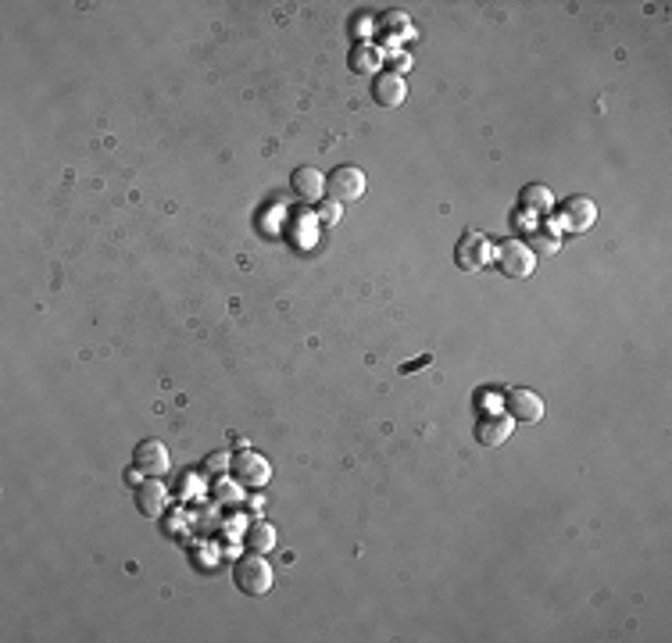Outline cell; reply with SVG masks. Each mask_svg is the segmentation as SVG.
<instances>
[{"label":"cell","instance_id":"obj_15","mask_svg":"<svg viewBox=\"0 0 672 643\" xmlns=\"http://www.w3.org/2000/svg\"><path fill=\"white\" fill-rule=\"evenodd\" d=\"M351 72H358V76H365V72H376L380 69V51L373 47V43H358L354 51H351Z\"/></svg>","mask_w":672,"mask_h":643},{"label":"cell","instance_id":"obj_21","mask_svg":"<svg viewBox=\"0 0 672 643\" xmlns=\"http://www.w3.org/2000/svg\"><path fill=\"white\" fill-rule=\"evenodd\" d=\"M422 365H429V354H426V358H419V362H411V365H404V372H411V368H422Z\"/></svg>","mask_w":672,"mask_h":643},{"label":"cell","instance_id":"obj_12","mask_svg":"<svg viewBox=\"0 0 672 643\" xmlns=\"http://www.w3.org/2000/svg\"><path fill=\"white\" fill-rule=\"evenodd\" d=\"M519 207L522 211H529V215H551L555 211V193L548 189V186H540V183H529V186H522V193H519Z\"/></svg>","mask_w":672,"mask_h":643},{"label":"cell","instance_id":"obj_13","mask_svg":"<svg viewBox=\"0 0 672 643\" xmlns=\"http://www.w3.org/2000/svg\"><path fill=\"white\" fill-rule=\"evenodd\" d=\"M290 183H293V193H297L300 200H308V204H315V200L326 193V176H322L318 169H308V165L297 169Z\"/></svg>","mask_w":672,"mask_h":643},{"label":"cell","instance_id":"obj_4","mask_svg":"<svg viewBox=\"0 0 672 643\" xmlns=\"http://www.w3.org/2000/svg\"><path fill=\"white\" fill-rule=\"evenodd\" d=\"M229 472L236 475L240 486H251V490H262L272 479V464H269L265 455H258V451H240L233 458V464H229Z\"/></svg>","mask_w":672,"mask_h":643},{"label":"cell","instance_id":"obj_11","mask_svg":"<svg viewBox=\"0 0 672 643\" xmlns=\"http://www.w3.org/2000/svg\"><path fill=\"white\" fill-rule=\"evenodd\" d=\"M373 96H376L380 107H397V104H404L408 87H404V79L397 72H380L376 83H373Z\"/></svg>","mask_w":672,"mask_h":643},{"label":"cell","instance_id":"obj_5","mask_svg":"<svg viewBox=\"0 0 672 643\" xmlns=\"http://www.w3.org/2000/svg\"><path fill=\"white\" fill-rule=\"evenodd\" d=\"M326 193H329L336 204H344V200H362V197H365V172L354 169V165L333 169V172L326 176Z\"/></svg>","mask_w":672,"mask_h":643},{"label":"cell","instance_id":"obj_17","mask_svg":"<svg viewBox=\"0 0 672 643\" xmlns=\"http://www.w3.org/2000/svg\"><path fill=\"white\" fill-rule=\"evenodd\" d=\"M229 464H233V455L215 451V455H207V458H204V472H207V475H222Z\"/></svg>","mask_w":672,"mask_h":643},{"label":"cell","instance_id":"obj_6","mask_svg":"<svg viewBox=\"0 0 672 643\" xmlns=\"http://www.w3.org/2000/svg\"><path fill=\"white\" fill-rule=\"evenodd\" d=\"M133 464H136L147 479H161V475H169V468H172V455H169V447H165L161 440H140L136 451H133Z\"/></svg>","mask_w":672,"mask_h":643},{"label":"cell","instance_id":"obj_1","mask_svg":"<svg viewBox=\"0 0 672 643\" xmlns=\"http://www.w3.org/2000/svg\"><path fill=\"white\" fill-rule=\"evenodd\" d=\"M233 579H236V586H240L247 597H262V593H269V590H272L276 572H272V565L265 561V554L254 551V554H247V557H240V561H236Z\"/></svg>","mask_w":672,"mask_h":643},{"label":"cell","instance_id":"obj_10","mask_svg":"<svg viewBox=\"0 0 672 643\" xmlns=\"http://www.w3.org/2000/svg\"><path fill=\"white\" fill-rule=\"evenodd\" d=\"M165 504H169V490H165L161 479H147V482L136 486V508H140V515L161 519L165 515Z\"/></svg>","mask_w":672,"mask_h":643},{"label":"cell","instance_id":"obj_9","mask_svg":"<svg viewBox=\"0 0 672 643\" xmlns=\"http://www.w3.org/2000/svg\"><path fill=\"white\" fill-rule=\"evenodd\" d=\"M511 429H515V418L508 411H486L476 422V440L483 447H501L511 436Z\"/></svg>","mask_w":672,"mask_h":643},{"label":"cell","instance_id":"obj_20","mask_svg":"<svg viewBox=\"0 0 672 643\" xmlns=\"http://www.w3.org/2000/svg\"><path fill=\"white\" fill-rule=\"evenodd\" d=\"M140 475H143L140 468H129V472H125V482H129V486H140Z\"/></svg>","mask_w":672,"mask_h":643},{"label":"cell","instance_id":"obj_8","mask_svg":"<svg viewBox=\"0 0 672 643\" xmlns=\"http://www.w3.org/2000/svg\"><path fill=\"white\" fill-rule=\"evenodd\" d=\"M504 408H508V415H511L515 422H540V418H544V400H540V393H533V390H526V386H511V390L504 393Z\"/></svg>","mask_w":672,"mask_h":643},{"label":"cell","instance_id":"obj_18","mask_svg":"<svg viewBox=\"0 0 672 643\" xmlns=\"http://www.w3.org/2000/svg\"><path fill=\"white\" fill-rule=\"evenodd\" d=\"M340 215H344V207H340L336 200H329V204H322V207H318V222H322V225H336V222H340Z\"/></svg>","mask_w":672,"mask_h":643},{"label":"cell","instance_id":"obj_2","mask_svg":"<svg viewBox=\"0 0 672 643\" xmlns=\"http://www.w3.org/2000/svg\"><path fill=\"white\" fill-rule=\"evenodd\" d=\"M497 262H501V272H504L508 279L533 276V269L540 265L526 240H504V243L497 247Z\"/></svg>","mask_w":672,"mask_h":643},{"label":"cell","instance_id":"obj_16","mask_svg":"<svg viewBox=\"0 0 672 643\" xmlns=\"http://www.w3.org/2000/svg\"><path fill=\"white\" fill-rule=\"evenodd\" d=\"M529 251L537 254V262H540V258H551V254H558V236H555V233H533Z\"/></svg>","mask_w":672,"mask_h":643},{"label":"cell","instance_id":"obj_3","mask_svg":"<svg viewBox=\"0 0 672 643\" xmlns=\"http://www.w3.org/2000/svg\"><path fill=\"white\" fill-rule=\"evenodd\" d=\"M594 222H597V204L590 197H569L566 204H558L555 229H562V233H586Z\"/></svg>","mask_w":672,"mask_h":643},{"label":"cell","instance_id":"obj_19","mask_svg":"<svg viewBox=\"0 0 672 643\" xmlns=\"http://www.w3.org/2000/svg\"><path fill=\"white\" fill-rule=\"evenodd\" d=\"M218 497H222L226 504H236V501H240V493H236V486H229V482H218Z\"/></svg>","mask_w":672,"mask_h":643},{"label":"cell","instance_id":"obj_14","mask_svg":"<svg viewBox=\"0 0 672 643\" xmlns=\"http://www.w3.org/2000/svg\"><path fill=\"white\" fill-rule=\"evenodd\" d=\"M276 540H280V533H276L272 522H254V526H247V547H251V551L269 554L276 547Z\"/></svg>","mask_w":672,"mask_h":643},{"label":"cell","instance_id":"obj_7","mask_svg":"<svg viewBox=\"0 0 672 643\" xmlns=\"http://www.w3.org/2000/svg\"><path fill=\"white\" fill-rule=\"evenodd\" d=\"M486 262H490V243L483 240V233L465 229L462 240L455 243V265H458L462 272H480Z\"/></svg>","mask_w":672,"mask_h":643}]
</instances>
